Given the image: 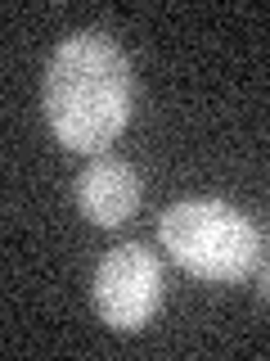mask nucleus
<instances>
[{
    "label": "nucleus",
    "mask_w": 270,
    "mask_h": 361,
    "mask_svg": "<svg viewBox=\"0 0 270 361\" xmlns=\"http://www.w3.org/2000/svg\"><path fill=\"white\" fill-rule=\"evenodd\" d=\"M90 298H95L99 321L112 330L131 334L153 321L162 307V262L144 244H117L99 257L95 280H90Z\"/></svg>",
    "instance_id": "nucleus-3"
},
{
    "label": "nucleus",
    "mask_w": 270,
    "mask_h": 361,
    "mask_svg": "<svg viewBox=\"0 0 270 361\" xmlns=\"http://www.w3.org/2000/svg\"><path fill=\"white\" fill-rule=\"evenodd\" d=\"M162 253H172L180 271L212 285H239L257 271L262 235L248 212L225 199H180L158 217Z\"/></svg>",
    "instance_id": "nucleus-2"
},
{
    "label": "nucleus",
    "mask_w": 270,
    "mask_h": 361,
    "mask_svg": "<svg viewBox=\"0 0 270 361\" xmlns=\"http://www.w3.org/2000/svg\"><path fill=\"white\" fill-rule=\"evenodd\" d=\"M77 208L86 212L95 226H112L131 221L135 208H140V176H135L131 163L122 158H90L77 176Z\"/></svg>",
    "instance_id": "nucleus-4"
},
{
    "label": "nucleus",
    "mask_w": 270,
    "mask_h": 361,
    "mask_svg": "<svg viewBox=\"0 0 270 361\" xmlns=\"http://www.w3.org/2000/svg\"><path fill=\"white\" fill-rule=\"evenodd\" d=\"M45 122L72 154H104L131 122L135 73L108 32H77L45 63Z\"/></svg>",
    "instance_id": "nucleus-1"
},
{
    "label": "nucleus",
    "mask_w": 270,
    "mask_h": 361,
    "mask_svg": "<svg viewBox=\"0 0 270 361\" xmlns=\"http://www.w3.org/2000/svg\"><path fill=\"white\" fill-rule=\"evenodd\" d=\"M257 293H262V298L270 302V267L262 271V276H257Z\"/></svg>",
    "instance_id": "nucleus-5"
}]
</instances>
